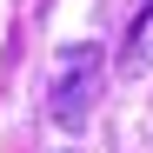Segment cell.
Returning a JSON list of instances; mask_svg holds the SVG:
<instances>
[{"label":"cell","mask_w":153,"mask_h":153,"mask_svg":"<svg viewBox=\"0 0 153 153\" xmlns=\"http://www.w3.org/2000/svg\"><path fill=\"white\" fill-rule=\"evenodd\" d=\"M93 100H100V47H67L60 53V80H53V93H47L53 126L80 133L87 113H93Z\"/></svg>","instance_id":"cell-1"},{"label":"cell","mask_w":153,"mask_h":153,"mask_svg":"<svg viewBox=\"0 0 153 153\" xmlns=\"http://www.w3.org/2000/svg\"><path fill=\"white\" fill-rule=\"evenodd\" d=\"M153 60V0H140L133 27H126V47H120V73H140Z\"/></svg>","instance_id":"cell-2"}]
</instances>
